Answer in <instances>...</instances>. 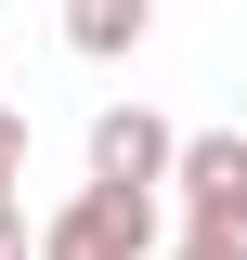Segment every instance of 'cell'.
<instances>
[{"label":"cell","instance_id":"1","mask_svg":"<svg viewBox=\"0 0 247 260\" xmlns=\"http://www.w3.org/2000/svg\"><path fill=\"white\" fill-rule=\"evenodd\" d=\"M169 182H182L195 260H247V130H182V156H169Z\"/></svg>","mask_w":247,"mask_h":260},{"label":"cell","instance_id":"2","mask_svg":"<svg viewBox=\"0 0 247 260\" xmlns=\"http://www.w3.org/2000/svg\"><path fill=\"white\" fill-rule=\"evenodd\" d=\"M39 260H156V182H78L39 221Z\"/></svg>","mask_w":247,"mask_h":260},{"label":"cell","instance_id":"3","mask_svg":"<svg viewBox=\"0 0 247 260\" xmlns=\"http://www.w3.org/2000/svg\"><path fill=\"white\" fill-rule=\"evenodd\" d=\"M169 156H182V130L156 104H104L91 117V182H169Z\"/></svg>","mask_w":247,"mask_h":260},{"label":"cell","instance_id":"4","mask_svg":"<svg viewBox=\"0 0 247 260\" xmlns=\"http://www.w3.org/2000/svg\"><path fill=\"white\" fill-rule=\"evenodd\" d=\"M143 39H156V0H65V52L117 65V52H143Z\"/></svg>","mask_w":247,"mask_h":260},{"label":"cell","instance_id":"5","mask_svg":"<svg viewBox=\"0 0 247 260\" xmlns=\"http://www.w3.org/2000/svg\"><path fill=\"white\" fill-rule=\"evenodd\" d=\"M0 260H39V234H26V195L0 208Z\"/></svg>","mask_w":247,"mask_h":260},{"label":"cell","instance_id":"6","mask_svg":"<svg viewBox=\"0 0 247 260\" xmlns=\"http://www.w3.org/2000/svg\"><path fill=\"white\" fill-rule=\"evenodd\" d=\"M0 182H26V117H0Z\"/></svg>","mask_w":247,"mask_h":260},{"label":"cell","instance_id":"7","mask_svg":"<svg viewBox=\"0 0 247 260\" xmlns=\"http://www.w3.org/2000/svg\"><path fill=\"white\" fill-rule=\"evenodd\" d=\"M156 260H195V247H156Z\"/></svg>","mask_w":247,"mask_h":260}]
</instances>
